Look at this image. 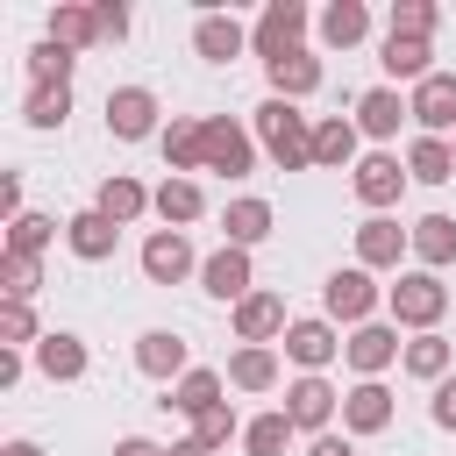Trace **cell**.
Segmentation results:
<instances>
[{"label": "cell", "instance_id": "1", "mask_svg": "<svg viewBox=\"0 0 456 456\" xmlns=\"http://www.w3.org/2000/svg\"><path fill=\"white\" fill-rule=\"evenodd\" d=\"M256 128H264V142H271V157H278L285 171L314 164V135H306V114H299L292 100H264V107H256Z\"/></svg>", "mask_w": 456, "mask_h": 456}, {"label": "cell", "instance_id": "2", "mask_svg": "<svg viewBox=\"0 0 456 456\" xmlns=\"http://www.w3.org/2000/svg\"><path fill=\"white\" fill-rule=\"evenodd\" d=\"M150 121H157V100H150L142 86H121V93H107V128H114L121 142H142V135H150Z\"/></svg>", "mask_w": 456, "mask_h": 456}, {"label": "cell", "instance_id": "3", "mask_svg": "<svg viewBox=\"0 0 456 456\" xmlns=\"http://www.w3.org/2000/svg\"><path fill=\"white\" fill-rule=\"evenodd\" d=\"M142 271L157 278V285H178L185 271H192V249H185V235L171 228V235H150L142 242Z\"/></svg>", "mask_w": 456, "mask_h": 456}, {"label": "cell", "instance_id": "4", "mask_svg": "<svg viewBox=\"0 0 456 456\" xmlns=\"http://www.w3.org/2000/svg\"><path fill=\"white\" fill-rule=\"evenodd\" d=\"M442 306H449V292H442V285H435L428 271H420V278H399V285H392V314H399V321H435Z\"/></svg>", "mask_w": 456, "mask_h": 456}, {"label": "cell", "instance_id": "5", "mask_svg": "<svg viewBox=\"0 0 456 456\" xmlns=\"http://www.w3.org/2000/svg\"><path fill=\"white\" fill-rule=\"evenodd\" d=\"M207 171H249V135L228 128V121H207Z\"/></svg>", "mask_w": 456, "mask_h": 456}, {"label": "cell", "instance_id": "6", "mask_svg": "<svg viewBox=\"0 0 456 456\" xmlns=\"http://www.w3.org/2000/svg\"><path fill=\"white\" fill-rule=\"evenodd\" d=\"M370 299H378V292H370L363 271H335V278H328V314H335V321H363Z\"/></svg>", "mask_w": 456, "mask_h": 456}, {"label": "cell", "instance_id": "7", "mask_svg": "<svg viewBox=\"0 0 456 456\" xmlns=\"http://www.w3.org/2000/svg\"><path fill=\"white\" fill-rule=\"evenodd\" d=\"M413 114H420L428 128H449V121H456V78H449V71H428L420 93H413Z\"/></svg>", "mask_w": 456, "mask_h": 456}, {"label": "cell", "instance_id": "8", "mask_svg": "<svg viewBox=\"0 0 456 456\" xmlns=\"http://www.w3.org/2000/svg\"><path fill=\"white\" fill-rule=\"evenodd\" d=\"M285 413H292V428H321V420L335 413V392H328L321 378H299V385L285 392Z\"/></svg>", "mask_w": 456, "mask_h": 456}, {"label": "cell", "instance_id": "9", "mask_svg": "<svg viewBox=\"0 0 456 456\" xmlns=\"http://www.w3.org/2000/svg\"><path fill=\"white\" fill-rule=\"evenodd\" d=\"M299 28H306V14H299V7H292V0H278V7H271V14H264V21H256V43H264V57H285V50H292V36H299Z\"/></svg>", "mask_w": 456, "mask_h": 456}, {"label": "cell", "instance_id": "10", "mask_svg": "<svg viewBox=\"0 0 456 456\" xmlns=\"http://www.w3.org/2000/svg\"><path fill=\"white\" fill-rule=\"evenodd\" d=\"M271 86H278V100L314 93V86H321V64H314L306 50H285V57H271Z\"/></svg>", "mask_w": 456, "mask_h": 456}, {"label": "cell", "instance_id": "11", "mask_svg": "<svg viewBox=\"0 0 456 456\" xmlns=\"http://www.w3.org/2000/svg\"><path fill=\"white\" fill-rule=\"evenodd\" d=\"M64 235H71V249H78L86 264H100V256H114V221H107L100 207H93V214H78V221H71Z\"/></svg>", "mask_w": 456, "mask_h": 456}, {"label": "cell", "instance_id": "12", "mask_svg": "<svg viewBox=\"0 0 456 456\" xmlns=\"http://www.w3.org/2000/svg\"><path fill=\"white\" fill-rule=\"evenodd\" d=\"M207 292H214V299H242V292H249V256H242V249L207 256Z\"/></svg>", "mask_w": 456, "mask_h": 456}, {"label": "cell", "instance_id": "13", "mask_svg": "<svg viewBox=\"0 0 456 456\" xmlns=\"http://www.w3.org/2000/svg\"><path fill=\"white\" fill-rule=\"evenodd\" d=\"M285 356H292V363H306V370H321V363L335 356V335H328V321H299V328L285 335Z\"/></svg>", "mask_w": 456, "mask_h": 456}, {"label": "cell", "instance_id": "14", "mask_svg": "<svg viewBox=\"0 0 456 456\" xmlns=\"http://www.w3.org/2000/svg\"><path fill=\"white\" fill-rule=\"evenodd\" d=\"M36 363H43V378H78L86 349H78V335H36Z\"/></svg>", "mask_w": 456, "mask_h": 456}, {"label": "cell", "instance_id": "15", "mask_svg": "<svg viewBox=\"0 0 456 456\" xmlns=\"http://www.w3.org/2000/svg\"><path fill=\"white\" fill-rule=\"evenodd\" d=\"M135 363H142L150 378H171V370H185V342L164 335V328H150V335L135 342Z\"/></svg>", "mask_w": 456, "mask_h": 456}, {"label": "cell", "instance_id": "16", "mask_svg": "<svg viewBox=\"0 0 456 456\" xmlns=\"http://www.w3.org/2000/svg\"><path fill=\"white\" fill-rule=\"evenodd\" d=\"M342 413H349V428H356V435H378V428L392 420V392H385V385H356Z\"/></svg>", "mask_w": 456, "mask_h": 456}, {"label": "cell", "instance_id": "17", "mask_svg": "<svg viewBox=\"0 0 456 456\" xmlns=\"http://www.w3.org/2000/svg\"><path fill=\"white\" fill-rule=\"evenodd\" d=\"M356 192H363L370 207L399 200V164H392V157H363V164H356Z\"/></svg>", "mask_w": 456, "mask_h": 456}, {"label": "cell", "instance_id": "18", "mask_svg": "<svg viewBox=\"0 0 456 456\" xmlns=\"http://www.w3.org/2000/svg\"><path fill=\"white\" fill-rule=\"evenodd\" d=\"M392 356H399L392 328H356V335H349V363H356V370H385Z\"/></svg>", "mask_w": 456, "mask_h": 456}, {"label": "cell", "instance_id": "19", "mask_svg": "<svg viewBox=\"0 0 456 456\" xmlns=\"http://www.w3.org/2000/svg\"><path fill=\"white\" fill-rule=\"evenodd\" d=\"M221 228H228V242L242 249V242H256V235L271 228V207H264V200H235V207L221 214Z\"/></svg>", "mask_w": 456, "mask_h": 456}, {"label": "cell", "instance_id": "20", "mask_svg": "<svg viewBox=\"0 0 456 456\" xmlns=\"http://www.w3.org/2000/svg\"><path fill=\"white\" fill-rule=\"evenodd\" d=\"M93 36H100V14H86V7H57V14H50V43L78 50V43H93Z\"/></svg>", "mask_w": 456, "mask_h": 456}, {"label": "cell", "instance_id": "21", "mask_svg": "<svg viewBox=\"0 0 456 456\" xmlns=\"http://www.w3.org/2000/svg\"><path fill=\"white\" fill-rule=\"evenodd\" d=\"M100 214H107L114 228L135 221V214H142V185H135V178H107V185H100Z\"/></svg>", "mask_w": 456, "mask_h": 456}, {"label": "cell", "instance_id": "22", "mask_svg": "<svg viewBox=\"0 0 456 456\" xmlns=\"http://www.w3.org/2000/svg\"><path fill=\"white\" fill-rule=\"evenodd\" d=\"M413 249H420L428 264H449V256H456V221H442V214H428V221L413 228Z\"/></svg>", "mask_w": 456, "mask_h": 456}, {"label": "cell", "instance_id": "23", "mask_svg": "<svg viewBox=\"0 0 456 456\" xmlns=\"http://www.w3.org/2000/svg\"><path fill=\"white\" fill-rule=\"evenodd\" d=\"M192 43H200V57H214V64H221V57H235V50H242V28H235V21H221V14H207Z\"/></svg>", "mask_w": 456, "mask_h": 456}, {"label": "cell", "instance_id": "24", "mask_svg": "<svg viewBox=\"0 0 456 456\" xmlns=\"http://www.w3.org/2000/svg\"><path fill=\"white\" fill-rule=\"evenodd\" d=\"M28 78H36V86H64V78H71V50H64V43H36V50H28Z\"/></svg>", "mask_w": 456, "mask_h": 456}, {"label": "cell", "instance_id": "25", "mask_svg": "<svg viewBox=\"0 0 456 456\" xmlns=\"http://www.w3.org/2000/svg\"><path fill=\"white\" fill-rule=\"evenodd\" d=\"M399 114H413V107H399V93H363V135H392L399 128Z\"/></svg>", "mask_w": 456, "mask_h": 456}, {"label": "cell", "instance_id": "26", "mask_svg": "<svg viewBox=\"0 0 456 456\" xmlns=\"http://www.w3.org/2000/svg\"><path fill=\"white\" fill-rule=\"evenodd\" d=\"M349 150H356V128L349 121H321L314 128V164H349Z\"/></svg>", "mask_w": 456, "mask_h": 456}, {"label": "cell", "instance_id": "27", "mask_svg": "<svg viewBox=\"0 0 456 456\" xmlns=\"http://www.w3.org/2000/svg\"><path fill=\"white\" fill-rule=\"evenodd\" d=\"M278 321H285V306H278L271 292H256V299H242V314H235V328H242L249 342H264V335H271Z\"/></svg>", "mask_w": 456, "mask_h": 456}, {"label": "cell", "instance_id": "28", "mask_svg": "<svg viewBox=\"0 0 456 456\" xmlns=\"http://www.w3.org/2000/svg\"><path fill=\"white\" fill-rule=\"evenodd\" d=\"M214 392H221V378H214V370H185V378H178V392H171V406H178V413H207V406H214Z\"/></svg>", "mask_w": 456, "mask_h": 456}, {"label": "cell", "instance_id": "29", "mask_svg": "<svg viewBox=\"0 0 456 456\" xmlns=\"http://www.w3.org/2000/svg\"><path fill=\"white\" fill-rule=\"evenodd\" d=\"M363 28H370V14H363L356 0H342V7H328V14H321V36H328V43H356Z\"/></svg>", "mask_w": 456, "mask_h": 456}, {"label": "cell", "instance_id": "30", "mask_svg": "<svg viewBox=\"0 0 456 456\" xmlns=\"http://www.w3.org/2000/svg\"><path fill=\"white\" fill-rule=\"evenodd\" d=\"M385 71H392V78H420V71H428V43L392 36V43H385Z\"/></svg>", "mask_w": 456, "mask_h": 456}, {"label": "cell", "instance_id": "31", "mask_svg": "<svg viewBox=\"0 0 456 456\" xmlns=\"http://www.w3.org/2000/svg\"><path fill=\"white\" fill-rule=\"evenodd\" d=\"M64 114H71V86H36V93H28V121H36V128H57Z\"/></svg>", "mask_w": 456, "mask_h": 456}, {"label": "cell", "instance_id": "32", "mask_svg": "<svg viewBox=\"0 0 456 456\" xmlns=\"http://www.w3.org/2000/svg\"><path fill=\"white\" fill-rule=\"evenodd\" d=\"M157 214H164V221H192V214H200V185H192V178H164Z\"/></svg>", "mask_w": 456, "mask_h": 456}, {"label": "cell", "instance_id": "33", "mask_svg": "<svg viewBox=\"0 0 456 456\" xmlns=\"http://www.w3.org/2000/svg\"><path fill=\"white\" fill-rule=\"evenodd\" d=\"M399 242H406V235H399L392 221H363V235H356L363 264H392V256H399Z\"/></svg>", "mask_w": 456, "mask_h": 456}, {"label": "cell", "instance_id": "34", "mask_svg": "<svg viewBox=\"0 0 456 456\" xmlns=\"http://www.w3.org/2000/svg\"><path fill=\"white\" fill-rule=\"evenodd\" d=\"M449 171H456V150H449V142H435V135H428V142H413V178H428V185H435V178H449Z\"/></svg>", "mask_w": 456, "mask_h": 456}, {"label": "cell", "instance_id": "35", "mask_svg": "<svg viewBox=\"0 0 456 456\" xmlns=\"http://www.w3.org/2000/svg\"><path fill=\"white\" fill-rule=\"evenodd\" d=\"M285 435H292V413H264V420H249V456H278Z\"/></svg>", "mask_w": 456, "mask_h": 456}, {"label": "cell", "instance_id": "36", "mask_svg": "<svg viewBox=\"0 0 456 456\" xmlns=\"http://www.w3.org/2000/svg\"><path fill=\"white\" fill-rule=\"evenodd\" d=\"M442 363H449V342H442V335H420V342L406 349V370H413V378H442Z\"/></svg>", "mask_w": 456, "mask_h": 456}, {"label": "cell", "instance_id": "37", "mask_svg": "<svg viewBox=\"0 0 456 456\" xmlns=\"http://www.w3.org/2000/svg\"><path fill=\"white\" fill-rule=\"evenodd\" d=\"M43 242H50V221H43V214H14V235H7V249H14V256H36Z\"/></svg>", "mask_w": 456, "mask_h": 456}, {"label": "cell", "instance_id": "38", "mask_svg": "<svg viewBox=\"0 0 456 456\" xmlns=\"http://www.w3.org/2000/svg\"><path fill=\"white\" fill-rule=\"evenodd\" d=\"M271 370H278V363H271V349H242V356L228 363V378H235V385H249V392H256V385H271Z\"/></svg>", "mask_w": 456, "mask_h": 456}, {"label": "cell", "instance_id": "39", "mask_svg": "<svg viewBox=\"0 0 456 456\" xmlns=\"http://www.w3.org/2000/svg\"><path fill=\"white\" fill-rule=\"evenodd\" d=\"M0 271H7V299H28V292H36V256H14V249H7Z\"/></svg>", "mask_w": 456, "mask_h": 456}, {"label": "cell", "instance_id": "40", "mask_svg": "<svg viewBox=\"0 0 456 456\" xmlns=\"http://www.w3.org/2000/svg\"><path fill=\"white\" fill-rule=\"evenodd\" d=\"M428 28H435V7H420V0H413V7H399V14H392V36H413V43H420V36H428Z\"/></svg>", "mask_w": 456, "mask_h": 456}, {"label": "cell", "instance_id": "41", "mask_svg": "<svg viewBox=\"0 0 456 456\" xmlns=\"http://www.w3.org/2000/svg\"><path fill=\"white\" fill-rule=\"evenodd\" d=\"M192 420H200V435H192V442H207V449H214V442H228V428H235V420H228V406H207V413H192Z\"/></svg>", "mask_w": 456, "mask_h": 456}, {"label": "cell", "instance_id": "42", "mask_svg": "<svg viewBox=\"0 0 456 456\" xmlns=\"http://www.w3.org/2000/svg\"><path fill=\"white\" fill-rule=\"evenodd\" d=\"M0 335H7V342H28V335H36V321H28V306H21V299H7V314H0Z\"/></svg>", "mask_w": 456, "mask_h": 456}, {"label": "cell", "instance_id": "43", "mask_svg": "<svg viewBox=\"0 0 456 456\" xmlns=\"http://www.w3.org/2000/svg\"><path fill=\"white\" fill-rule=\"evenodd\" d=\"M435 420L456 428V378H442V392H435Z\"/></svg>", "mask_w": 456, "mask_h": 456}, {"label": "cell", "instance_id": "44", "mask_svg": "<svg viewBox=\"0 0 456 456\" xmlns=\"http://www.w3.org/2000/svg\"><path fill=\"white\" fill-rule=\"evenodd\" d=\"M93 14H100V36H121V28H128V14H121V7H93Z\"/></svg>", "mask_w": 456, "mask_h": 456}, {"label": "cell", "instance_id": "45", "mask_svg": "<svg viewBox=\"0 0 456 456\" xmlns=\"http://www.w3.org/2000/svg\"><path fill=\"white\" fill-rule=\"evenodd\" d=\"M114 456H171V449H157V442H142V435H128V442H121Z\"/></svg>", "mask_w": 456, "mask_h": 456}, {"label": "cell", "instance_id": "46", "mask_svg": "<svg viewBox=\"0 0 456 456\" xmlns=\"http://www.w3.org/2000/svg\"><path fill=\"white\" fill-rule=\"evenodd\" d=\"M314 456H356V449H349V442H335V435H321V442H314Z\"/></svg>", "mask_w": 456, "mask_h": 456}, {"label": "cell", "instance_id": "47", "mask_svg": "<svg viewBox=\"0 0 456 456\" xmlns=\"http://www.w3.org/2000/svg\"><path fill=\"white\" fill-rule=\"evenodd\" d=\"M7 456H43V449L36 442H7Z\"/></svg>", "mask_w": 456, "mask_h": 456}, {"label": "cell", "instance_id": "48", "mask_svg": "<svg viewBox=\"0 0 456 456\" xmlns=\"http://www.w3.org/2000/svg\"><path fill=\"white\" fill-rule=\"evenodd\" d=\"M171 456H207V442H178V449H171Z\"/></svg>", "mask_w": 456, "mask_h": 456}]
</instances>
